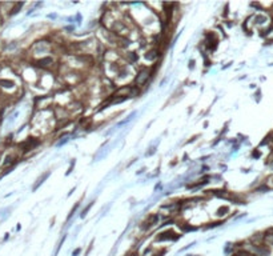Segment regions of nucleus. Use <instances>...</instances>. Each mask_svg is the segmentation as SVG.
I'll use <instances>...</instances> for the list:
<instances>
[{"label": "nucleus", "mask_w": 273, "mask_h": 256, "mask_svg": "<svg viewBox=\"0 0 273 256\" xmlns=\"http://www.w3.org/2000/svg\"><path fill=\"white\" fill-rule=\"evenodd\" d=\"M0 85L7 87V88H11V87H14V83L10 82V80H0Z\"/></svg>", "instance_id": "39448f33"}, {"label": "nucleus", "mask_w": 273, "mask_h": 256, "mask_svg": "<svg viewBox=\"0 0 273 256\" xmlns=\"http://www.w3.org/2000/svg\"><path fill=\"white\" fill-rule=\"evenodd\" d=\"M193 64H195V60H192V61H189V68H193Z\"/></svg>", "instance_id": "ddd939ff"}, {"label": "nucleus", "mask_w": 273, "mask_h": 256, "mask_svg": "<svg viewBox=\"0 0 273 256\" xmlns=\"http://www.w3.org/2000/svg\"><path fill=\"white\" fill-rule=\"evenodd\" d=\"M254 20H256V23L257 24H264L266 21V17L265 16H262V15H259V16H256L254 17Z\"/></svg>", "instance_id": "423d86ee"}, {"label": "nucleus", "mask_w": 273, "mask_h": 256, "mask_svg": "<svg viewBox=\"0 0 273 256\" xmlns=\"http://www.w3.org/2000/svg\"><path fill=\"white\" fill-rule=\"evenodd\" d=\"M148 76H149L148 69H141L140 72H139V75L136 76V84H137V85H143L148 80Z\"/></svg>", "instance_id": "f257e3e1"}, {"label": "nucleus", "mask_w": 273, "mask_h": 256, "mask_svg": "<svg viewBox=\"0 0 273 256\" xmlns=\"http://www.w3.org/2000/svg\"><path fill=\"white\" fill-rule=\"evenodd\" d=\"M39 64H40V66H43V67H48L49 64H52V59H51V57H44V59L39 60Z\"/></svg>", "instance_id": "20e7f679"}, {"label": "nucleus", "mask_w": 273, "mask_h": 256, "mask_svg": "<svg viewBox=\"0 0 273 256\" xmlns=\"http://www.w3.org/2000/svg\"><path fill=\"white\" fill-rule=\"evenodd\" d=\"M156 56H157L156 51H152V52H149V54L145 55V59H147V60H155V59H156Z\"/></svg>", "instance_id": "0eeeda50"}, {"label": "nucleus", "mask_w": 273, "mask_h": 256, "mask_svg": "<svg viewBox=\"0 0 273 256\" xmlns=\"http://www.w3.org/2000/svg\"><path fill=\"white\" fill-rule=\"evenodd\" d=\"M49 175H51V172H49V171H48V172H45V174H43L41 176H40V177L38 179V180H36L35 186L32 187V191H36V190H38V188H39L40 186H41L43 183H44V180H45V179H47V177L49 176Z\"/></svg>", "instance_id": "f03ea898"}, {"label": "nucleus", "mask_w": 273, "mask_h": 256, "mask_svg": "<svg viewBox=\"0 0 273 256\" xmlns=\"http://www.w3.org/2000/svg\"><path fill=\"white\" fill-rule=\"evenodd\" d=\"M265 240L269 243V244H272V245H273V233H271V235H268V236H266V237H265Z\"/></svg>", "instance_id": "9d476101"}, {"label": "nucleus", "mask_w": 273, "mask_h": 256, "mask_svg": "<svg viewBox=\"0 0 273 256\" xmlns=\"http://www.w3.org/2000/svg\"><path fill=\"white\" fill-rule=\"evenodd\" d=\"M21 5H23V3H19V4H17V7H16V8H14V11H12V15H14V14H16V12H19L17 10H19V8L21 7Z\"/></svg>", "instance_id": "9b49d317"}, {"label": "nucleus", "mask_w": 273, "mask_h": 256, "mask_svg": "<svg viewBox=\"0 0 273 256\" xmlns=\"http://www.w3.org/2000/svg\"><path fill=\"white\" fill-rule=\"evenodd\" d=\"M254 252H256L257 255H260V256H266V255H269V249L268 248H264V247H254Z\"/></svg>", "instance_id": "7ed1b4c3"}, {"label": "nucleus", "mask_w": 273, "mask_h": 256, "mask_svg": "<svg viewBox=\"0 0 273 256\" xmlns=\"http://www.w3.org/2000/svg\"><path fill=\"white\" fill-rule=\"evenodd\" d=\"M80 251H81V249L80 248H77V249H75V251H73V254H72V256H77L80 254Z\"/></svg>", "instance_id": "f8f14e48"}, {"label": "nucleus", "mask_w": 273, "mask_h": 256, "mask_svg": "<svg viewBox=\"0 0 273 256\" xmlns=\"http://www.w3.org/2000/svg\"><path fill=\"white\" fill-rule=\"evenodd\" d=\"M225 212H228V207H222V208H220L219 211H217V215H219V216H222V215H225Z\"/></svg>", "instance_id": "6e6552de"}, {"label": "nucleus", "mask_w": 273, "mask_h": 256, "mask_svg": "<svg viewBox=\"0 0 273 256\" xmlns=\"http://www.w3.org/2000/svg\"><path fill=\"white\" fill-rule=\"evenodd\" d=\"M91 207H92V203H89V204L85 207V209H83V212H81V217H84V216H85V215H87V212L89 211V208H91Z\"/></svg>", "instance_id": "1a4fd4ad"}]
</instances>
